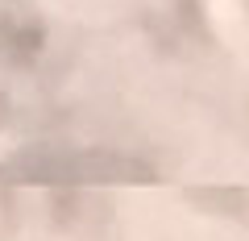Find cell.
Here are the masks:
<instances>
[{
    "mask_svg": "<svg viewBox=\"0 0 249 241\" xmlns=\"http://www.w3.org/2000/svg\"><path fill=\"white\" fill-rule=\"evenodd\" d=\"M17 183H145L154 170L137 158L108 150H34L4 167Z\"/></svg>",
    "mask_w": 249,
    "mask_h": 241,
    "instance_id": "obj_1",
    "label": "cell"
},
{
    "mask_svg": "<svg viewBox=\"0 0 249 241\" xmlns=\"http://www.w3.org/2000/svg\"><path fill=\"white\" fill-rule=\"evenodd\" d=\"M46 46V25L25 0L0 4V58L9 67H29Z\"/></svg>",
    "mask_w": 249,
    "mask_h": 241,
    "instance_id": "obj_2",
    "label": "cell"
},
{
    "mask_svg": "<svg viewBox=\"0 0 249 241\" xmlns=\"http://www.w3.org/2000/svg\"><path fill=\"white\" fill-rule=\"evenodd\" d=\"M4 121H9V96L0 92V129H4Z\"/></svg>",
    "mask_w": 249,
    "mask_h": 241,
    "instance_id": "obj_3",
    "label": "cell"
}]
</instances>
